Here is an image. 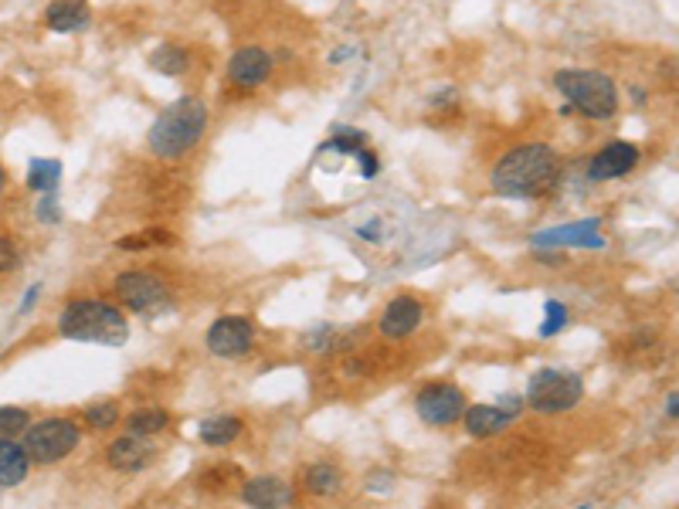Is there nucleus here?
Wrapping results in <instances>:
<instances>
[{
  "label": "nucleus",
  "instance_id": "nucleus-30",
  "mask_svg": "<svg viewBox=\"0 0 679 509\" xmlns=\"http://www.w3.org/2000/svg\"><path fill=\"white\" fill-rule=\"evenodd\" d=\"M38 221H48V224H55L58 221V204H55V197H45V201H41V207H38Z\"/></svg>",
  "mask_w": 679,
  "mask_h": 509
},
{
  "label": "nucleus",
  "instance_id": "nucleus-6",
  "mask_svg": "<svg viewBox=\"0 0 679 509\" xmlns=\"http://www.w3.org/2000/svg\"><path fill=\"white\" fill-rule=\"evenodd\" d=\"M584 398V381L571 370H557V367H544L530 377L527 384V401L530 408L540 414H561L571 411L574 404Z\"/></svg>",
  "mask_w": 679,
  "mask_h": 509
},
{
  "label": "nucleus",
  "instance_id": "nucleus-8",
  "mask_svg": "<svg viewBox=\"0 0 679 509\" xmlns=\"http://www.w3.org/2000/svg\"><path fill=\"white\" fill-rule=\"evenodd\" d=\"M415 408L425 425L449 428L462 418V411H466V394H462L455 384H428L418 391Z\"/></svg>",
  "mask_w": 679,
  "mask_h": 509
},
{
  "label": "nucleus",
  "instance_id": "nucleus-20",
  "mask_svg": "<svg viewBox=\"0 0 679 509\" xmlns=\"http://www.w3.org/2000/svg\"><path fill=\"white\" fill-rule=\"evenodd\" d=\"M201 442L204 445H214V448H225L235 442L238 435H242V418H231V414H218V418H208L201 425Z\"/></svg>",
  "mask_w": 679,
  "mask_h": 509
},
{
  "label": "nucleus",
  "instance_id": "nucleus-9",
  "mask_svg": "<svg viewBox=\"0 0 679 509\" xmlns=\"http://www.w3.org/2000/svg\"><path fill=\"white\" fill-rule=\"evenodd\" d=\"M252 343H255V326L248 323L245 316H221L214 319L208 330V350L214 357H225V360L245 357V353L252 350Z\"/></svg>",
  "mask_w": 679,
  "mask_h": 509
},
{
  "label": "nucleus",
  "instance_id": "nucleus-10",
  "mask_svg": "<svg viewBox=\"0 0 679 509\" xmlns=\"http://www.w3.org/2000/svg\"><path fill=\"white\" fill-rule=\"evenodd\" d=\"M272 79V55L259 45H245L231 55L228 62V82L235 89H259Z\"/></svg>",
  "mask_w": 679,
  "mask_h": 509
},
{
  "label": "nucleus",
  "instance_id": "nucleus-23",
  "mask_svg": "<svg viewBox=\"0 0 679 509\" xmlns=\"http://www.w3.org/2000/svg\"><path fill=\"white\" fill-rule=\"evenodd\" d=\"M58 180H62V163L58 160H34L31 174H28V187L41 194H55Z\"/></svg>",
  "mask_w": 679,
  "mask_h": 509
},
{
  "label": "nucleus",
  "instance_id": "nucleus-16",
  "mask_svg": "<svg viewBox=\"0 0 679 509\" xmlns=\"http://www.w3.org/2000/svg\"><path fill=\"white\" fill-rule=\"evenodd\" d=\"M45 24L55 34H75L89 28V7H85V0H51L45 11Z\"/></svg>",
  "mask_w": 679,
  "mask_h": 509
},
{
  "label": "nucleus",
  "instance_id": "nucleus-25",
  "mask_svg": "<svg viewBox=\"0 0 679 509\" xmlns=\"http://www.w3.org/2000/svg\"><path fill=\"white\" fill-rule=\"evenodd\" d=\"M31 425V414L24 408H0V438H17Z\"/></svg>",
  "mask_w": 679,
  "mask_h": 509
},
{
  "label": "nucleus",
  "instance_id": "nucleus-19",
  "mask_svg": "<svg viewBox=\"0 0 679 509\" xmlns=\"http://www.w3.org/2000/svg\"><path fill=\"white\" fill-rule=\"evenodd\" d=\"M303 486L313 496L330 499V496H337L343 489V472L337 469V465H330V462H316V465H309V469L303 472Z\"/></svg>",
  "mask_w": 679,
  "mask_h": 509
},
{
  "label": "nucleus",
  "instance_id": "nucleus-28",
  "mask_svg": "<svg viewBox=\"0 0 679 509\" xmlns=\"http://www.w3.org/2000/svg\"><path fill=\"white\" fill-rule=\"evenodd\" d=\"M17 265H21V252H17V245L11 238H0V275L14 272Z\"/></svg>",
  "mask_w": 679,
  "mask_h": 509
},
{
  "label": "nucleus",
  "instance_id": "nucleus-21",
  "mask_svg": "<svg viewBox=\"0 0 679 509\" xmlns=\"http://www.w3.org/2000/svg\"><path fill=\"white\" fill-rule=\"evenodd\" d=\"M150 65L157 68L160 75H184L187 68H191V55H187V48H180V45H160L157 51L150 55Z\"/></svg>",
  "mask_w": 679,
  "mask_h": 509
},
{
  "label": "nucleus",
  "instance_id": "nucleus-26",
  "mask_svg": "<svg viewBox=\"0 0 679 509\" xmlns=\"http://www.w3.org/2000/svg\"><path fill=\"white\" fill-rule=\"evenodd\" d=\"M364 143H367V136H364V133H357V129H347V126H340V129H337V136H333V143H326L323 150L360 153V150H364Z\"/></svg>",
  "mask_w": 679,
  "mask_h": 509
},
{
  "label": "nucleus",
  "instance_id": "nucleus-1",
  "mask_svg": "<svg viewBox=\"0 0 679 509\" xmlns=\"http://www.w3.org/2000/svg\"><path fill=\"white\" fill-rule=\"evenodd\" d=\"M557 170L561 163L547 143H523L496 160L489 180H493V191L503 197H537L554 187Z\"/></svg>",
  "mask_w": 679,
  "mask_h": 509
},
{
  "label": "nucleus",
  "instance_id": "nucleus-13",
  "mask_svg": "<svg viewBox=\"0 0 679 509\" xmlns=\"http://www.w3.org/2000/svg\"><path fill=\"white\" fill-rule=\"evenodd\" d=\"M598 231H601V221L598 218L574 221V224H561V228L537 231L534 245L537 248H564V245H578V248L591 245V248H601V245H605V238H601Z\"/></svg>",
  "mask_w": 679,
  "mask_h": 509
},
{
  "label": "nucleus",
  "instance_id": "nucleus-31",
  "mask_svg": "<svg viewBox=\"0 0 679 509\" xmlns=\"http://www.w3.org/2000/svg\"><path fill=\"white\" fill-rule=\"evenodd\" d=\"M357 157H360V167H364V177H374V174H377V157H374V153L364 146V150H360Z\"/></svg>",
  "mask_w": 679,
  "mask_h": 509
},
{
  "label": "nucleus",
  "instance_id": "nucleus-2",
  "mask_svg": "<svg viewBox=\"0 0 679 509\" xmlns=\"http://www.w3.org/2000/svg\"><path fill=\"white\" fill-rule=\"evenodd\" d=\"M208 119H211L208 102L197 96H180L177 102H170L167 109H160V116L153 119L150 133H146L150 153L160 160L184 157L187 150H194V146L201 143Z\"/></svg>",
  "mask_w": 679,
  "mask_h": 509
},
{
  "label": "nucleus",
  "instance_id": "nucleus-29",
  "mask_svg": "<svg viewBox=\"0 0 679 509\" xmlns=\"http://www.w3.org/2000/svg\"><path fill=\"white\" fill-rule=\"evenodd\" d=\"M547 323H544V330H540V333H544V336H550V333H554V330H561V326L567 323V309L561 306V303H547Z\"/></svg>",
  "mask_w": 679,
  "mask_h": 509
},
{
  "label": "nucleus",
  "instance_id": "nucleus-33",
  "mask_svg": "<svg viewBox=\"0 0 679 509\" xmlns=\"http://www.w3.org/2000/svg\"><path fill=\"white\" fill-rule=\"evenodd\" d=\"M0 194H4V167H0Z\"/></svg>",
  "mask_w": 679,
  "mask_h": 509
},
{
  "label": "nucleus",
  "instance_id": "nucleus-7",
  "mask_svg": "<svg viewBox=\"0 0 679 509\" xmlns=\"http://www.w3.org/2000/svg\"><path fill=\"white\" fill-rule=\"evenodd\" d=\"M113 292L116 299L123 303L126 309H133V313H157V309L167 306V286L157 279V275L150 272H123L116 275L113 282Z\"/></svg>",
  "mask_w": 679,
  "mask_h": 509
},
{
  "label": "nucleus",
  "instance_id": "nucleus-17",
  "mask_svg": "<svg viewBox=\"0 0 679 509\" xmlns=\"http://www.w3.org/2000/svg\"><path fill=\"white\" fill-rule=\"evenodd\" d=\"M31 472V455L28 448L14 438H0V489H14L28 479Z\"/></svg>",
  "mask_w": 679,
  "mask_h": 509
},
{
  "label": "nucleus",
  "instance_id": "nucleus-4",
  "mask_svg": "<svg viewBox=\"0 0 679 509\" xmlns=\"http://www.w3.org/2000/svg\"><path fill=\"white\" fill-rule=\"evenodd\" d=\"M554 89L588 119H612L618 112V85L598 68H561L554 72Z\"/></svg>",
  "mask_w": 679,
  "mask_h": 509
},
{
  "label": "nucleus",
  "instance_id": "nucleus-32",
  "mask_svg": "<svg viewBox=\"0 0 679 509\" xmlns=\"http://www.w3.org/2000/svg\"><path fill=\"white\" fill-rule=\"evenodd\" d=\"M669 418L676 421V394H669Z\"/></svg>",
  "mask_w": 679,
  "mask_h": 509
},
{
  "label": "nucleus",
  "instance_id": "nucleus-3",
  "mask_svg": "<svg viewBox=\"0 0 679 509\" xmlns=\"http://www.w3.org/2000/svg\"><path fill=\"white\" fill-rule=\"evenodd\" d=\"M58 333L75 343H102V347H123L130 336L123 309L102 299H75L58 313Z\"/></svg>",
  "mask_w": 679,
  "mask_h": 509
},
{
  "label": "nucleus",
  "instance_id": "nucleus-11",
  "mask_svg": "<svg viewBox=\"0 0 679 509\" xmlns=\"http://www.w3.org/2000/svg\"><path fill=\"white\" fill-rule=\"evenodd\" d=\"M635 163H639V146L635 143H625V140H615L608 146H601L595 153V160L588 163V177L591 180H618V177H629L635 170Z\"/></svg>",
  "mask_w": 679,
  "mask_h": 509
},
{
  "label": "nucleus",
  "instance_id": "nucleus-22",
  "mask_svg": "<svg viewBox=\"0 0 679 509\" xmlns=\"http://www.w3.org/2000/svg\"><path fill=\"white\" fill-rule=\"evenodd\" d=\"M170 425V414L157 408V404H146V408H136L130 418H126V428L136 431V435H160L163 428Z\"/></svg>",
  "mask_w": 679,
  "mask_h": 509
},
{
  "label": "nucleus",
  "instance_id": "nucleus-24",
  "mask_svg": "<svg viewBox=\"0 0 679 509\" xmlns=\"http://www.w3.org/2000/svg\"><path fill=\"white\" fill-rule=\"evenodd\" d=\"M85 425H89V428H99V431H106V428L119 425V404L102 401V404H92V408H85Z\"/></svg>",
  "mask_w": 679,
  "mask_h": 509
},
{
  "label": "nucleus",
  "instance_id": "nucleus-14",
  "mask_svg": "<svg viewBox=\"0 0 679 509\" xmlns=\"http://www.w3.org/2000/svg\"><path fill=\"white\" fill-rule=\"evenodd\" d=\"M153 452H157V448H153L150 435L130 431V435L116 438V442L106 448V462L113 465L116 472H140L153 462Z\"/></svg>",
  "mask_w": 679,
  "mask_h": 509
},
{
  "label": "nucleus",
  "instance_id": "nucleus-5",
  "mask_svg": "<svg viewBox=\"0 0 679 509\" xmlns=\"http://www.w3.org/2000/svg\"><path fill=\"white\" fill-rule=\"evenodd\" d=\"M79 442L82 428L72 418H41L24 428V448H28L31 462L38 465H55L68 459L79 448Z\"/></svg>",
  "mask_w": 679,
  "mask_h": 509
},
{
  "label": "nucleus",
  "instance_id": "nucleus-27",
  "mask_svg": "<svg viewBox=\"0 0 679 509\" xmlns=\"http://www.w3.org/2000/svg\"><path fill=\"white\" fill-rule=\"evenodd\" d=\"M163 241H170V235H167V231H140V238H123V241H119V248H130V252H133V248H146V245H163Z\"/></svg>",
  "mask_w": 679,
  "mask_h": 509
},
{
  "label": "nucleus",
  "instance_id": "nucleus-18",
  "mask_svg": "<svg viewBox=\"0 0 679 509\" xmlns=\"http://www.w3.org/2000/svg\"><path fill=\"white\" fill-rule=\"evenodd\" d=\"M466 414V431L472 438H489V435H500L506 431L517 414L513 411H503V408H493V404H476V408L462 411Z\"/></svg>",
  "mask_w": 679,
  "mask_h": 509
},
{
  "label": "nucleus",
  "instance_id": "nucleus-15",
  "mask_svg": "<svg viewBox=\"0 0 679 509\" xmlns=\"http://www.w3.org/2000/svg\"><path fill=\"white\" fill-rule=\"evenodd\" d=\"M242 499L248 506H259V509H282V506H292L296 493H292L289 482H282L275 476H259V479L245 482Z\"/></svg>",
  "mask_w": 679,
  "mask_h": 509
},
{
  "label": "nucleus",
  "instance_id": "nucleus-12",
  "mask_svg": "<svg viewBox=\"0 0 679 509\" xmlns=\"http://www.w3.org/2000/svg\"><path fill=\"white\" fill-rule=\"evenodd\" d=\"M425 319V306L418 303L415 296H394L381 313V336L384 340H405L421 326Z\"/></svg>",
  "mask_w": 679,
  "mask_h": 509
}]
</instances>
